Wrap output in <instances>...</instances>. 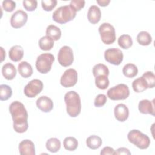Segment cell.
Segmentation results:
<instances>
[{"label": "cell", "mask_w": 155, "mask_h": 155, "mask_svg": "<svg viewBox=\"0 0 155 155\" xmlns=\"http://www.w3.org/2000/svg\"><path fill=\"white\" fill-rule=\"evenodd\" d=\"M9 111L13 119L14 130L19 133L25 132L28 127V113L24 104L19 101H13L9 106Z\"/></svg>", "instance_id": "1"}, {"label": "cell", "mask_w": 155, "mask_h": 155, "mask_svg": "<svg viewBox=\"0 0 155 155\" xmlns=\"http://www.w3.org/2000/svg\"><path fill=\"white\" fill-rule=\"evenodd\" d=\"M64 101L68 114L71 117H77L81 111V102L79 94L74 91L65 93Z\"/></svg>", "instance_id": "2"}, {"label": "cell", "mask_w": 155, "mask_h": 155, "mask_svg": "<svg viewBox=\"0 0 155 155\" xmlns=\"http://www.w3.org/2000/svg\"><path fill=\"white\" fill-rule=\"evenodd\" d=\"M76 15V12L70 5H66L58 8L53 12L52 18L56 22L63 24L72 21Z\"/></svg>", "instance_id": "3"}, {"label": "cell", "mask_w": 155, "mask_h": 155, "mask_svg": "<svg viewBox=\"0 0 155 155\" xmlns=\"http://www.w3.org/2000/svg\"><path fill=\"white\" fill-rule=\"evenodd\" d=\"M128 141L141 150L148 148L150 145L149 137L138 130L130 131L127 135Z\"/></svg>", "instance_id": "4"}, {"label": "cell", "mask_w": 155, "mask_h": 155, "mask_svg": "<svg viewBox=\"0 0 155 155\" xmlns=\"http://www.w3.org/2000/svg\"><path fill=\"white\" fill-rule=\"evenodd\" d=\"M54 61V57L52 54L42 53L37 58L35 64L36 68L39 73L46 74L50 71Z\"/></svg>", "instance_id": "5"}, {"label": "cell", "mask_w": 155, "mask_h": 155, "mask_svg": "<svg viewBox=\"0 0 155 155\" xmlns=\"http://www.w3.org/2000/svg\"><path fill=\"white\" fill-rule=\"evenodd\" d=\"M99 33L101 41L105 44H111L116 41L115 29L110 23H102L99 27Z\"/></svg>", "instance_id": "6"}, {"label": "cell", "mask_w": 155, "mask_h": 155, "mask_svg": "<svg viewBox=\"0 0 155 155\" xmlns=\"http://www.w3.org/2000/svg\"><path fill=\"white\" fill-rule=\"evenodd\" d=\"M130 95L128 87L124 84H119L107 91V96L111 100H124Z\"/></svg>", "instance_id": "7"}, {"label": "cell", "mask_w": 155, "mask_h": 155, "mask_svg": "<svg viewBox=\"0 0 155 155\" xmlns=\"http://www.w3.org/2000/svg\"><path fill=\"white\" fill-rule=\"evenodd\" d=\"M58 60L59 64L63 67H68L74 61L73 52L71 47L67 45L62 47L58 54Z\"/></svg>", "instance_id": "8"}, {"label": "cell", "mask_w": 155, "mask_h": 155, "mask_svg": "<svg viewBox=\"0 0 155 155\" xmlns=\"http://www.w3.org/2000/svg\"><path fill=\"white\" fill-rule=\"evenodd\" d=\"M43 86V83L41 80L34 79L30 81L24 87V94L28 97H35L41 92Z\"/></svg>", "instance_id": "9"}, {"label": "cell", "mask_w": 155, "mask_h": 155, "mask_svg": "<svg viewBox=\"0 0 155 155\" xmlns=\"http://www.w3.org/2000/svg\"><path fill=\"white\" fill-rule=\"evenodd\" d=\"M122 51L117 48H111L106 50L104 52L105 61L113 65H119L123 61Z\"/></svg>", "instance_id": "10"}, {"label": "cell", "mask_w": 155, "mask_h": 155, "mask_svg": "<svg viewBox=\"0 0 155 155\" xmlns=\"http://www.w3.org/2000/svg\"><path fill=\"white\" fill-rule=\"evenodd\" d=\"M78 82V73L75 69L68 68L66 70L60 79V83L65 88L71 87Z\"/></svg>", "instance_id": "11"}, {"label": "cell", "mask_w": 155, "mask_h": 155, "mask_svg": "<svg viewBox=\"0 0 155 155\" xmlns=\"http://www.w3.org/2000/svg\"><path fill=\"white\" fill-rule=\"evenodd\" d=\"M28 15L23 10L16 11L11 16L10 24L13 28H19L23 27L27 22Z\"/></svg>", "instance_id": "12"}, {"label": "cell", "mask_w": 155, "mask_h": 155, "mask_svg": "<svg viewBox=\"0 0 155 155\" xmlns=\"http://www.w3.org/2000/svg\"><path fill=\"white\" fill-rule=\"evenodd\" d=\"M37 107L44 113H48L52 110L53 108V102L46 96H40L36 102Z\"/></svg>", "instance_id": "13"}, {"label": "cell", "mask_w": 155, "mask_h": 155, "mask_svg": "<svg viewBox=\"0 0 155 155\" xmlns=\"http://www.w3.org/2000/svg\"><path fill=\"white\" fill-rule=\"evenodd\" d=\"M19 152L21 155H35L34 143L29 139L23 140L19 144Z\"/></svg>", "instance_id": "14"}, {"label": "cell", "mask_w": 155, "mask_h": 155, "mask_svg": "<svg viewBox=\"0 0 155 155\" xmlns=\"http://www.w3.org/2000/svg\"><path fill=\"white\" fill-rule=\"evenodd\" d=\"M115 118L119 122L125 121L129 116V110L124 104H117L114 109Z\"/></svg>", "instance_id": "15"}, {"label": "cell", "mask_w": 155, "mask_h": 155, "mask_svg": "<svg viewBox=\"0 0 155 155\" xmlns=\"http://www.w3.org/2000/svg\"><path fill=\"white\" fill-rule=\"evenodd\" d=\"M154 99L150 101L148 99L140 101L138 105L139 111L142 114H149L154 116Z\"/></svg>", "instance_id": "16"}, {"label": "cell", "mask_w": 155, "mask_h": 155, "mask_svg": "<svg viewBox=\"0 0 155 155\" xmlns=\"http://www.w3.org/2000/svg\"><path fill=\"white\" fill-rule=\"evenodd\" d=\"M101 18V12L100 8L95 5L90 6L87 13V18L88 21L92 24H95L99 22Z\"/></svg>", "instance_id": "17"}, {"label": "cell", "mask_w": 155, "mask_h": 155, "mask_svg": "<svg viewBox=\"0 0 155 155\" xmlns=\"http://www.w3.org/2000/svg\"><path fill=\"white\" fill-rule=\"evenodd\" d=\"M8 55L10 59L13 62H18L21 60L24 56V50L21 46L16 45L11 47Z\"/></svg>", "instance_id": "18"}, {"label": "cell", "mask_w": 155, "mask_h": 155, "mask_svg": "<svg viewBox=\"0 0 155 155\" xmlns=\"http://www.w3.org/2000/svg\"><path fill=\"white\" fill-rule=\"evenodd\" d=\"M2 74L5 79L12 80L16 75V69L12 63L7 62L2 67Z\"/></svg>", "instance_id": "19"}, {"label": "cell", "mask_w": 155, "mask_h": 155, "mask_svg": "<svg viewBox=\"0 0 155 155\" xmlns=\"http://www.w3.org/2000/svg\"><path fill=\"white\" fill-rule=\"evenodd\" d=\"M18 70L21 76L24 78L30 77L33 72L31 65L26 61H22L19 64Z\"/></svg>", "instance_id": "20"}, {"label": "cell", "mask_w": 155, "mask_h": 155, "mask_svg": "<svg viewBox=\"0 0 155 155\" xmlns=\"http://www.w3.org/2000/svg\"><path fill=\"white\" fill-rule=\"evenodd\" d=\"M39 48L44 51L50 50L54 46V40L48 36H42L39 40Z\"/></svg>", "instance_id": "21"}, {"label": "cell", "mask_w": 155, "mask_h": 155, "mask_svg": "<svg viewBox=\"0 0 155 155\" xmlns=\"http://www.w3.org/2000/svg\"><path fill=\"white\" fill-rule=\"evenodd\" d=\"M102 143V140L100 137L96 135L90 136L86 140L87 147L92 150L99 148Z\"/></svg>", "instance_id": "22"}, {"label": "cell", "mask_w": 155, "mask_h": 155, "mask_svg": "<svg viewBox=\"0 0 155 155\" xmlns=\"http://www.w3.org/2000/svg\"><path fill=\"white\" fill-rule=\"evenodd\" d=\"M46 35L54 41H58L61 36V31L54 25H49L46 28Z\"/></svg>", "instance_id": "23"}, {"label": "cell", "mask_w": 155, "mask_h": 155, "mask_svg": "<svg viewBox=\"0 0 155 155\" xmlns=\"http://www.w3.org/2000/svg\"><path fill=\"white\" fill-rule=\"evenodd\" d=\"M122 73L125 77L133 78L137 74L138 69L134 64L129 63L124 65L122 68Z\"/></svg>", "instance_id": "24"}, {"label": "cell", "mask_w": 155, "mask_h": 155, "mask_svg": "<svg viewBox=\"0 0 155 155\" xmlns=\"http://www.w3.org/2000/svg\"><path fill=\"white\" fill-rule=\"evenodd\" d=\"M132 87L136 93H142L148 88L146 82L142 77L134 80L132 83Z\"/></svg>", "instance_id": "25"}, {"label": "cell", "mask_w": 155, "mask_h": 155, "mask_svg": "<svg viewBox=\"0 0 155 155\" xmlns=\"http://www.w3.org/2000/svg\"><path fill=\"white\" fill-rule=\"evenodd\" d=\"M45 146L47 150H48L50 152L56 153L61 148V142L58 139L52 137L47 140Z\"/></svg>", "instance_id": "26"}, {"label": "cell", "mask_w": 155, "mask_h": 155, "mask_svg": "<svg viewBox=\"0 0 155 155\" xmlns=\"http://www.w3.org/2000/svg\"><path fill=\"white\" fill-rule=\"evenodd\" d=\"M136 40L137 42L142 45L145 46L150 45L152 42V38L150 34L145 31H142L137 35Z\"/></svg>", "instance_id": "27"}, {"label": "cell", "mask_w": 155, "mask_h": 155, "mask_svg": "<svg viewBox=\"0 0 155 155\" xmlns=\"http://www.w3.org/2000/svg\"><path fill=\"white\" fill-rule=\"evenodd\" d=\"M63 145L65 150L70 151H73L76 150L78 148V142L75 137L68 136L64 139L63 141Z\"/></svg>", "instance_id": "28"}, {"label": "cell", "mask_w": 155, "mask_h": 155, "mask_svg": "<svg viewBox=\"0 0 155 155\" xmlns=\"http://www.w3.org/2000/svg\"><path fill=\"white\" fill-rule=\"evenodd\" d=\"M119 45L123 49H128L133 45V40L129 35L124 34L119 36L117 40Z\"/></svg>", "instance_id": "29"}, {"label": "cell", "mask_w": 155, "mask_h": 155, "mask_svg": "<svg viewBox=\"0 0 155 155\" xmlns=\"http://www.w3.org/2000/svg\"><path fill=\"white\" fill-rule=\"evenodd\" d=\"M93 76L96 78L99 76L101 75H104L106 76H108L109 74V70L108 67L103 64H96L93 67V70H92Z\"/></svg>", "instance_id": "30"}, {"label": "cell", "mask_w": 155, "mask_h": 155, "mask_svg": "<svg viewBox=\"0 0 155 155\" xmlns=\"http://www.w3.org/2000/svg\"><path fill=\"white\" fill-rule=\"evenodd\" d=\"M110 82L108 76L101 75L95 78L96 86L101 90H105L108 88Z\"/></svg>", "instance_id": "31"}, {"label": "cell", "mask_w": 155, "mask_h": 155, "mask_svg": "<svg viewBox=\"0 0 155 155\" xmlns=\"http://www.w3.org/2000/svg\"><path fill=\"white\" fill-rule=\"evenodd\" d=\"M12 90L10 86L5 84L0 85V99L1 101H7L11 97Z\"/></svg>", "instance_id": "32"}, {"label": "cell", "mask_w": 155, "mask_h": 155, "mask_svg": "<svg viewBox=\"0 0 155 155\" xmlns=\"http://www.w3.org/2000/svg\"><path fill=\"white\" fill-rule=\"evenodd\" d=\"M142 77L143 78L147 85L148 88H153L155 86V76L153 71H148L145 72Z\"/></svg>", "instance_id": "33"}, {"label": "cell", "mask_w": 155, "mask_h": 155, "mask_svg": "<svg viewBox=\"0 0 155 155\" xmlns=\"http://www.w3.org/2000/svg\"><path fill=\"white\" fill-rule=\"evenodd\" d=\"M56 0H43L41 1L42 8L47 12L51 11L57 5Z\"/></svg>", "instance_id": "34"}, {"label": "cell", "mask_w": 155, "mask_h": 155, "mask_svg": "<svg viewBox=\"0 0 155 155\" xmlns=\"http://www.w3.org/2000/svg\"><path fill=\"white\" fill-rule=\"evenodd\" d=\"M22 3L24 8L29 12L34 11L38 5V2L35 0H24Z\"/></svg>", "instance_id": "35"}, {"label": "cell", "mask_w": 155, "mask_h": 155, "mask_svg": "<svg viewBox=\"0 0 155 155\" xmlns=\"http://www.w3.org/2000/svg\"><path fill=\"white\" fill-rule=\"evenodd\" d=\"M2 8L7 12H13L16 8V2L12 0H6L2 1Z\"/></svg>", "instance_id": "36"}, {"label": "cell", "mask_w": 155, "mask_h": 155, "mask_svg": "<svg viewBox=\"0 0 155 155\" xmlns=\"http://www.w3.org/2000/svg\"><path fill=\"white\" fill-rule=\"evenodd\" d=\"M107 100V98L105 94H99L96 97L94 101V105L96 107H101L105 104Z\"/></svg>", "instance_id": "37"}, {"label": "cell", "mask_w": 155, "mask_h": 155, "mask_svg": "<svg viewBox=\"0 0 155 155\" xmlns=\"http://www.w3.org/2000/svg\"><path fill=\"white\" fill-rule=\"evenodd\" d=\"M85 4V1L82 0H72L70 1V5L76 11H80L82 8L84 7Z\"/></svg>", "instance_id": "38"}, {"label": "cell", "mask_w": 155, "mask_h": 155, "mask_svg": "<svg viewBox=\"0 0 155 155\" xmlns=\"http://www.w3.org/2000/svg\"><path fill=\"white\" fill-rule=\"evenodd\" d=\"M114 150L113 148L110 147H105L104 148H103L101 151V155H107V154H110V155H114Z\"/></svg>", "instance_id": "39"}, {"label": "cell", "mask_w": 155, "mask_h": 155, "mask_svg": "<svg viewBox=\"0 0 155 155\" xmlns=\"http://www.w3.org/2000/svg\"><path fill=\"white\" fill-rule=\"evenodd\" d=\"M114 154H128L130 155L131 154V152L130 151V150L125 147H120L116 151H114Z\"/></svg>", "instance_id": "40"}, {"label": "cell", "mask_w": 155, "mask_h": 155, "mask_svg": "<svg viewBox=\"0 0 155 155\" xmlns=\"http://www.w3.org/2000/svg\"><path fill=\"white\" fill-rule=\"evenodd\" d=\"M97 3L101 7H106L110 2V0H97Z\"/></svg>", "instance_id": "41"}, {"label": "cell", "mask_w": 155, "mask_h": 155, "mask_svg": "<svg viewBox=\"0 0 155 155\" xmlns=\"http://www.w3.org/2000/svg\"><path fill=\"white\" fill-rule=\"evenodd\" d=\"M1 62H2L4 61V59L5 58V51L4 50L3 48L2 47H1Z\"/></svg>", "instance_id": "42"}]
</instances>
